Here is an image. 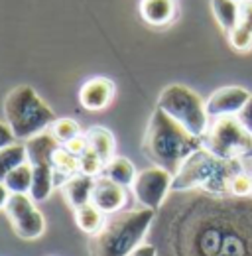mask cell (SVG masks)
Here are the masks:
<instances>
[{
	"mask_svg": "<svg viewBox=\"0 0 252 256\" xmlns=\"http://www.w3.org/2000/svg\"><path fill=\"white\" fill-rule=\"evenodd\" d=\"M142 148L146 158L154 166H160L176 176L182 166L197 150L203 148V138L193 136L189 130L156 106L146 128Z\"/></svg>",
	"mask_w": 252,
	"mask_h": 256,
	"instance_id": "6da1fadb",
	"label": "cell"
},
{
	"mask_svg": "<svg viewBox=\"0 0 252 256\" xmlns=\"http://www.w3.org/2000/svg\"><path fill=\"white\" fill-rule=\"evenodd\" d=\"M244 170V160H222L201 148L174 176L172 192L203 190L219 197L230 195L232 178Z\"/></svg>",
	"mask_w": 252,
	"mask_h": 256,
	"instance_id": "7a4b0ae2",
	"label": "cell"
},
{
	"mask_svg": "<svg viewBox=\"0 0 252 256\" xmlns=\"http://www.w3.org/2000/svg\"><path fill=\"white\" fill-rule=\"evenodd\" d=\"M154 223L152 209H130L108 215L102 228L91 236V256H128L142 244Z\"/></svg>",
	"mask_w": 252,
	"mask_h": 256,
	"instance_id": "3957f363",
	"label": "cell"
},
{
	"mask_svg": "<svg viewBox=\"0 0 252 256\" xmlns=\"http://www.w3.org/2000/svg\"><path fill=\"white\" fill-rule=\"evenodd\" d=\"M4 118L16 140H30L46 132L58 118L30 85H18L4 98Z\"/></svg>",
	"mask_w": 252,
	"mask_h": 256,
	"instance_id": "277c9868",
	"label": "cell"
},
{
	"mask_svg": "<svg viewBox=\"0 0 252 256\" xmlns=\"http://www.w3.org/2000/svg\"><path fill=\"white\" fill-rule=\"evenodd\" d=\"M158 108H162L168 116H172L176 122L189 130L193 136L203 138L209 128V114L205 100L197 95L193 89L186 85L174 83L168 85L158 96Z\"/></svg>",
	"mask_w": 252,
	"mask_h": 256,
	"instance_id": "5b68a950",
	"label": "cell"
},
{
	"mask_svg": "<svg viewBox=\"0 0 252 256\" xmlns=\"http://www.w3.org/2000/svg\"><path fill=\"white\" fill-rule=\"evenodd\" d=\"M203 148L222 160H244L252 148V134L236 116H219L207 128Z\"/></svg>",
	"mask_w": 252,
	"mask_h": 256,
	"instance_id": "8992f818",
	"label": "cell"
},
{
	"mask_svg": "<svg viewBox=\"0 0 252 256\" xmlns=\"http://www.w3.org/2000/svg\"><path fill=\"white\" fill-rule=\"evenodd\" d=\"M62 144L56 140V136L52 132H42L38 136H34L30 140H26V154H28V164L32 166L34 172V182H32L30 197L38 201H46L56 184H54V152L60 148Z\"/></svg>",
	"mask_w": 252,
	"mask_h": 256,
	"instance_id": "52a82bcc",
	"label": "cell"
},
{
	"mask_svg": "<svg viewBox=\"0 0 252 256\" xmlns=\"http://www.w3.org/2000/svg\"><path fill=\"white\" fill-rule=\"evenodd\" d=\"M4 213H6L8 221L12 224L14 232L22 240H36L46 230V219L38 211L36 201L30 195L12 193L6 207H4Z\"/></svg>",
	"mask_w": 252,
	"mask_h": 256,
	"instance_id": "ba28073f",
	"label": "cell"
},
{
	"mask_svg": "<svg viewBox=\"0 0 252 256\" xmlns=\"http://www.w3.org/2000/svg\"><path fill=\"white\" fill-rule=\"evenodd\" d=\"M172 184H174V174H170L160 166H152L136 176L132 184V192L142 207L156 211L166 201L168 193L172 192Z\"/></svg>",
	"mask_w": 252,
	"mask_h": 256,
	"instance_id": "9c48e42d",
	"label": "cell"
},
{
	"mask_svg": "<svg viewBox=\"0 0 252 256\" xmlns=\"http://www.w3.org/2000/svg\"><path fill=\"white\" fill-rule=\"evenodd\" d=\"M250 98V93L242 87H222L217 89L213 95L205 100L207 114L209 118H219V116H236L246 100Z\"/></svg>",
	"mask_w": 252,
	"mask_h": 256,
	"instance_id": "30bf717a",
	"label": "cell"
},
{
	"mask_svg": "<svg viewBox=\"0 0 252 256\" xmlns=\"http://www.w3.org/2000/svg\"><path fill=\"white\" fill-rule=\"evenodd\" d=\"M126 199H128L126 188H122L120 184L108 180L106 176L94 178L91 203L98 211H102L104 215L118 213V211H122V207L126 205Z\"/></svg>",
	"mask_w": 252,
	"mask_h": 256,
	"instance_id": "8fae6325",
	"label": "cell"
},
{
	"mask_svg": "<svg viewBox=\"0 0 252 256\" xmlns=\"http://www.w3.org/2000/svg\"><path fill=\"white\" fill-rule=\"evenodd\" d=\"M114 98V83L108 77H93L83 83L79 102L85 110H102Z\"/></svg>",
	"mask_w": 252,
	"mask_h": 256,
	"instance_id": "7c38bea8",
	"label": "cell"
},
{
	"mask_svg": "<svg viewBox=\"0 0 252 256\" xmlns=\"http://www.w3.org/2000/svg\"><path fill=\"white\" fill-rule=\"evenodd\" d=\"M94 178H89L85 174H77L71 180H67L62 186L63 197L67 201V205L75 211L87 203H91V193H93Z\"/></svg>",
	"mask_w": 252,
	"mask_h": 256,
	"instance_id": "4fadbf2b",
	"label": "cell"
},
{
	"mask_svg": "<svg viewBox=\"0 0 252 256\" xmlns=\"http://www.w3.org/2000/svg\"><path fill=\"white\" fill-rule=\"evenodd\" d=\"M140 14L150 26H166L176 16V0H140Z\"/></svg>",
	"mask_w": 252,
	"mask_h": 256,
	"instance_id": "5bb4252c",
	"label": "cell"
},
{
	"mask_svg": "<svg viewBox=\"0 0 252 256\" xmlns=\"http://www.w3.org/2000/svg\"><path fill=\"white\" fill-rule=\"evenodd\" d=\"M52 164H54V184H56V188L63 186L67 180H71L73 176L79 174V158L73 156L65 146H60L54 152Z\"/></svg>",
	"mask_w": 252,
	"mask_h": 256,
	"instance_id": "9a60e30c",
	"label": "cell"
},
{
	"mask_svg": "<svg viewBox=\"0 0 252 256\" xmlns=\"http://www.w3.org/2000/svg\"><path fill=\"white\" fill-rule=\"evenodd\" d=\"M102 176H106L108 180L120 184L122 188H132L138 172L134 168V164L128 160V158H122V156H114L110 162L104 164V170H102Z\"/></svg>",
	"mask_w": 252,
	"mask_h": 256,
	"instance_id": "2e32d148",
	"label": "cell"
},
{
	"mask_svg": "<svg viewBox=\"0 0 252 256\" xmlns=\"http://www.w3.org/2000/svg\"><path fill=\"white\" fill-rule=\"evenodd\" d=\"M87 142H89V148H93L94 152L102 158V162H110L114 158V136L108 128L104 126H91L87 132Z\"/></svg>",
	"mask_w": 252,
	"mask_h": 256,
	"instance_id": "e0dca14e",
	"label": "cell"
},
{
	"mask_svg": "<svg viewBox=\"0 0 252 256\" xmlns=\"http://www.w3.org/2000/svg\"><path fill=\"white\" fill-rule=\"evenodd\" d=\"M213 14L219 22V26L226 34H230L238 26L240 18V2L236 0H211Z\"/></svg>",
	"mask_w": 252,
	"mask_h": 256,
	"instance_id": "ac0fdd59",
	"label": "cell"
},
{
	"mask_svg": "<svg viewBox=\"0 0 252 256\" xmlns=\"http://www.w3.org/2000/svg\"><path fill=\"white\" fill-rule=\"evenodd\" d=\"M104 221H106L104 213L98 211L93 203H87V205L75 209V223H77V226H79L83 232L91 234V236L96 234V232L102 228Z\"/></svg>",
	"mask_w": 252,
	"mask_h": 256,
	"instance_id": "d6986e66",
	"label": "cell"
},
{
	"mask_svg": "<svg viewBox=\"0 0 252 256\" xmlns=\"http://www.w3.org/2000/svg\"><path fill=\"white\" fill-rule=\"evenodd\" d=\"M28 162V154H26V144H10L6 148L0 150V182L6 180V176L16 170L18 166Z\"/></svg>",
	"mask_w": 252,
	"mask_h": 256,
	"instance_id": "ffe728a7",
	"label": "cell"
},
{
	"mask_svg": "<svg viewBox=\"0 0 252 256\" xmlns=\"http://www.w3.org/2000/svg\"><path fill=\"white\" fill-rule=\"evenodd\" d=\"M32 182H34V172H32V166L26 162V164L18 166L16 170H12V172L6 176L4 186L8 188V192H10V193H22V195H30Z\"/></svg>",
	"mask_w": 252,
	"mask_h": 256,
	"instance_id": "44dd1931",
	"label": "cell"
},
{
	"mask_svg": "<svg viewBox=\"0 0 252 256\" xmlns=\"http://www.w3.org/2000/svg\"><path fill=\"white\" fill-rule=\"evenodd\" d=\"M50 132L56 136V140H58L62 146H65V144L71 142L73 138L81 136V126H79V122L73 120V118H58V120L50 126Z\"/></svg>",
	"mask_w": 252,
	"mask_h": 256,
	"instance_id": "7402d4cb",
	"label": "cell"
},
{
	"mask_svg": "<svg viewBox=\"0 0 252 256\" xmlns=\"http://www.w3.org/2000/svg\"><path fill=\"white\" fill-rule=\"evenodd\" d=\"M102 170H104V162L93 148H87L79 156V174H85L89 178H98L102 176Z\"/></svg>",
	"mask_w": 252,
	"mask_h": 256,
	"instance_id": "603a6c76",
	"label": "cell"
},
{
	"mask_svg": "<svg viewBox=\"0 0 252 256\" xmlns=\"http://www.w3.org/2000/svg\"><path fill=\"white\" fill-rule=\"evenodd\" d=\"M230 195L232 197H248L252 195V174L250 172H240L232 178L230 182Z\"/></svg>",
	"mask_w": 252,
	"mask_h": 256,
	"instance_id": "cb8c5ba5",
	"label": "cell"
},
{
	"mask_svg": "<svg viewBox=\"0 0 252 256\" xmlns=\"http://www.w3.org/2000/svg\"><path fill=\"white\" fill-rule=\"evenodd\" d=\"M226 36H228L230 46H232L236 52H248V50H252V34L248 32V30L236 26L232 32L226 34Z\"/></svg>",
	"mask_w": 252,
	"mask_h": 256,
	"instance_id": "d4e9b609",
	"label": "cell"
},
{
	"mask_svg": "<svg viewBox=\"0 0 252 256\" xmlns=\"http://www.w3.org/2000/svg\"><path fill=\"white\" fill-rule=\"evenodd\" d=\"M238 26L248 30L252 34V0H242L240 2V18H238Z\"/></svg>",
	"mask_w": 252,
	"mask_h": 256,
	"instance_id": "484cf974",
	"label": "cell"
},
{
	"mask_svg": "<svg viewBox=\"0 0 252 256\" xmlns=\"http://www.w3.org/2000/svg\"><path fill=\"white\" fill-rule=\"evenodd\" d=\"M65 148H67V150H69V152H71L73 156H77V158H79V156H81V154H83V152H85V150L89 148L87 136H85V134H81V136L73 138L71 142H67V144H65Z\"/></svg>",
	"mask_w": 252,
	"mask_h": 256,
	"instance_id": "4316f807",
	"label": "cell"
},
{
	"mask_svg": "<svg viewBox=\"0 0 252 256\" xmlns=\"http://www.w3.org/2000/svg\"><path fill=\"white\" fill-rule=\"evenodd\" d=\"M236 118L240 120V124L246 128L248 132L252 134V95H250V98L246 100V104L242 106V110L236 114Z\"/></svg>",
	"mask_w": 252,
	"mask_h": 256,
	"instance_id": "83f0119b",
	"label": "cell"
},
{
	"mask_svg": "<svg viewBox=\"0 0 252 256\" xmlns=\"http://www.w3.org/2000/svg\"><path fill=\"white\" fill-rule=\"evenodd\" d=\"M14 142H16V136H14L12 128L8 126L6 122H0V150L10 146V144H14Z\"/></svg>",
	"mask_w": 252,
	"mask_h": 256,
	"instance_id": "f1b7e54d",
	"label": "cell"
},
{
	"mask_svg": "<svg viewBox=\"0 0 252 256\" xmlns=\"http://www.w3.org/2000/svg\"><path fill=\"white\" fill-rule=\"evenodd\" d=\"M128 256H158V250L156 246H152V244H140V246H136L132 252Z\"/></svg>",
	"mask_w": 252,
	"mask_h": 256,
	"instance_id": "f546056e",
	"label": "cell"
},
{
	"mask_svg": "<svg viewBox=\"0 0 252 256\" xmlns=\"http://www.w3.org/2000/svg\"><path fill=\"white\" fill-rule=\"evenodd\" d=\"M10 195H12V193L8 192V188L4 186V182H0V209H4V207H6V203H8Z\"/></svg>",
	"mask_w": 252,
	"mask_h": 256,
	"instance_id": "4dcf8cb0",
	"label": "cell"
},
{
	"mask_svg": "<svg viewBox=\"0 0 252 256\" xmlns=\"http://www.w3.org/2000/svg\"><path fill=\"white\" fill-rule=\"evenodd\" d=\"M244 162H252V148H250V152L244 156Z\"/></svg>",
	"mask_w": 252,
	"mask_h": 256,
	"instance_id": "1f68e13d",
	"label": "cell"
},
{
	"mask_svg": "<svg viewBox=\"0 0 252 256\" xmlns=\"http://www.w3.org/2000/svg\"><path fill=\"white\" fill-rule=\"evenodd\" d=\"M250 174H252V162H250Z\"/></svg>",
	"mask_w": 252,
	"mask_h": 256,
	"instance_id": "d6a6232c",
	"label": "cell"
},
{
	"mask_svg": "<svg viewBox=\"0 0 252 256\" xmlns=\"http://www.w3.org/2000/svg\"><path fill=\"white\" fill-rule=\"evenodd\" d=\"M236 2H242V0H236Z\"/></svg>",
	"mask_w": 252,
	"mask_h": 256,
	"instance_id": "836d02e7",
	"label": "cell"
}]
</instances>
